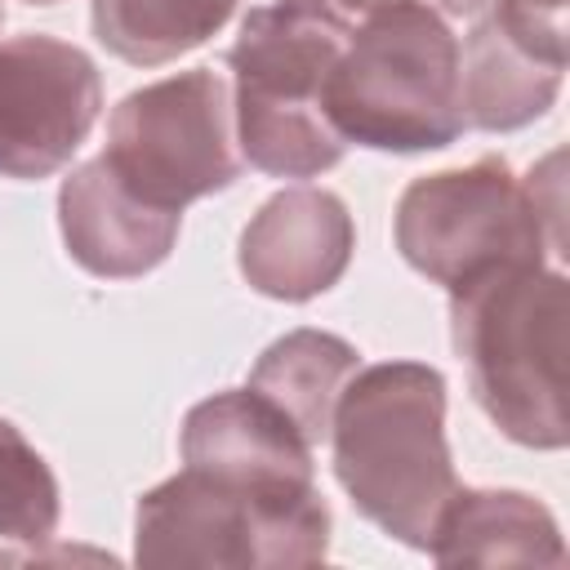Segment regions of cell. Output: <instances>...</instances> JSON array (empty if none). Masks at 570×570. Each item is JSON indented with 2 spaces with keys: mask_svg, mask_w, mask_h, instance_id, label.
<instances>
[{
  "mask_svg": "<svg viewBox=\"0 0 570 570\" xmlns=\"http://www.w3.org/2000/svg\"><path fill=\"white\" fill-rule=\"evenodd\" d=\"M281 4H294V9H307V13H321V18H334V22L352 27L356 18H365L370 9H379L387 0H281Z\"/></svg>",
  "mask_w": 570,
  "mask_h": 570,
  "instance_id": "cell-19",
  "label": "cell"
},
{
  "mask_svg": "<svg viewBox=\"0 0 570 570\" xmlns=\"http://www.w3.org/2000/svg\"><path fill=\"white\" fill-rule=\"evenodd\" d=\"M183 214L134 196L102 156L76 165L58 187V227L67 254L102 281H134L160 267L178 240Z\"/></svg>",
  "mask_w": 570,
  "mask_h": 570,
  "instance_id": "cell-11",
  "label": "cell"
},
{
  "mask_svg": "<svg viewBox=\"0 0 570 570\" xmlns=\"http://www.w3.org/2000/svg\"><path fill=\"white\" fill-rule=\"evenodd\" d=\"M111 174L156 209L183 214L191 200L240 178L232 85L214 67L178 71L125 94L98 151Z\"/></svg>",
  "mask_w": 570,
  "mask_h": 570,
  "instance_id": "cell-6",
  "label": "cell"
},
{
  "mask_svg": "<svg viewBox=\"0 0 570 570\" xmlns=\"http://www.w3.org/2000/svg\"><path fill=\"white\" fill-rule=\"evenodd\" d=\"M356 223L325 187H285L240 232V276L276 303H307L334 289L352 263Z\"/></svg>",
  "mask_w": 570,
  "mask_h": 570,
  "instance_id": "cell-9",
  "label": "cell"
},
{
  "mask_svg": "<svg viewBox=\"0 0 570 570\" xmlns=\"http://www.w3.org/2000/svg\"><path fill=\"white\" fill-rule=\"evenodd\" d=\"M325 116L370 151H441L463 125L459 36L428 0H387L347 31L325 76Z\"/></svg>",
  "mask_w": 570,
  "mask_h": 570,
  "instance_id": "cell-3",
  "label": "cell"
},
{
  "mask_svg": "<svg viewBox=\"0 0 570 570\" xmlns=\"http://www.w3.org/2000/svg\"><path fill=\"white\" fill-rule=\"evenodd\" d=\"M356 370L361 352L347 338L330 330H289L263 347L245 387L267 396L312 445H321L330 436L334 401Z\"/></svg>",
  "mask_w": 570,
  "mask_h": 570,
  "instance_id": "cell-14",
  "label": "cell"
},
{
  "mask_svg": "<svg viewBox=\"0 0 570 570\" xmlns=\"http://www.w3.org/2000/svg\"><path fill=\"white\" fill-rule=\"evenodd\" d=\"M27 4H58V0H27Z\"/></svg>",
  "mask_w": 570,
  "mask_h": 570,
  "instance_id": "cell-21",
  "label": "cell"
},
{
  "mask_svg": "<svg viewBox=\"0 0 570 570\" xmlns=\"http://www.w3.org/2000/svg\"><path fill=\"white\" fill-rule=\"evenodd\" d=\"M178 450L187 468L236 485L294 490L316 481L312 441L254 387H232L196 401L183 419Z\"/></svg>",
  "mask_w": 570,
  "mask_h": 570,
  "instance_id": "cell-10",
  "label": "cell"
},
{
  "mask_svg": "<svg viewBox=\"0 0 570 570\" xmlns=\"http://www.w3.org/2000/svg\"><path fill=\"white\" fill-rule=\"evenodd\" d=\"M428 4H432L436 13H454V18H463V13L476 18L481 9H490V0H428Z\"/></svg>",
  "mask_w": 570,
  "mask_h": 570,
  "instance_id": "cell-20",
  "label": "cell"
},
{
  "mask_svg": "<svg viewBox=\"0 0 570 570\" xmlns=\"http://www.w3.org/2000/svg\"><path fill=\"white\" fill-rule=\"evenodd\" d=\"M334 476L352 508L396 543L428 552L436 512L454 494L445 441V379L423 361L356 370L330 419Z\"/></svg>",
  "mask_w": 570,
  "mask_h": 570,
  "instance_id": "cell-1",
  "label": "cell"
},
{
  "mask_svg": "<svg viewBox=\"0 0 570 570\" xmlns=\"http://www.w3.org/2000/svg\"><path fill=\"white\" fill-rule=\"evenodd\" d=\"M0 27H4V9H0Z\"/></svg>",
  "mask_w": 570,
  "mask_h": 570,
  "instance_id": "cell-22",
  "label": "cell"
},
{
  "mask_svg": "<svg viewBox=\"0 0 570 570\" xmlns=\"http://www.w3.org/2000/svg\"><path fill=\"white\" fill-rule=\"evenodd\" d=\"M561 71L525 53L490 13H476L459 45V102L463 125L485 134H512L548 116L561 94Z\"/></svg>",
  "mask_w": 570,
  "mask_h": 570,
  "instance_id": "cell-13",
  "label": "cell"
},
{
  "mask_svg": "<svg viewBox=\"0 0 570 570\" xmlns=\"http://www.w3.org/2000/svg\"><path fill=\"white\" fill-rule=\"evenodd\" d=\"M450 338L485 419L525 450H561L566 276L548 263H494L450 285Z\"/></svg>",
  "mask_w": 570,
  "mask_h": 570,
  "instance_id": "cell-2",
  "label": "cell"
},
{
  "mask_svg": "<svg viewBox=\"0 0 570 570\" xmlns=\"http://www.w3.org/2000/svg\"><path fill=\"white\" fill-rule=\"evenodd\" d=\"M347 31L281 0L245 13L227 49L240 160L272 178H316L343 160L347 142L325 116V76Z\"/></svg>",
  "mask_w": 570,
  "mask_h": 570,
  "instance_id": "cell-4",
  "label": "cell"
},
{
  "mask_svg": "<svg viewBox=\"0 0 570 570\" xmlns=\"http://www.w3.org/2000/svg\"><path fill=\"white\" fill-rule=\"evenodd\" d=\"M240 0H94L89 22L107 53L134 67H165L227 27Z\"/></svg>",
  "mask_w": 570,
  "mask_h": 570,
  "instance_id": "cell-15",
  "label": "cell"
},
{
  "mask_svg": "<svg viewBox=\"0 0 570 570\" xmlns=\"http://www.w3.org/2000/svg\"><path fill=\"white\" fill-rule=\"evenodd\" d=\"M428 552L441 566H566L557 517L525 490L454 485L436 512Z\"/></svg>",
  "mask_w": 570,
  "mask_h": 570,
  "instance_id": "cell-12",
  "label": "cell"
},
{
  "mask_svg": "<svg viewBox=\"0 0 570 570\" xmlns=\"http://www.w3.org/2000/svg\"><path fill=\"white\" fill-rule=\"evenodd\" d=\"M566 4L570 0H490V13L525 53L566 67Z\"/></svg>",
  "mask_w": 570,
  "mask_h": 570,
  "instance_id": "cell-17",
  "label": "cell"
},
{
  "mask_svg": "<svg viewBox=\"0 0 570 570\" xmlns=\"http://www.w3.org/2000/svg\"><path fill=\"white\" fill-rule=\"evenodd\" d=\"M330 552V508L312 485L258 490L187 468L151 485L134 508L138 566L281 570L321 566Z\"/></svg>",
  "mask_w": 570,
  "mask_h": 570,
  "instance_id": "cell-5",
  "label": "cell"
},
{
  "mask_svg": "<svg viewBox=\"0 0 570 570\" xmlns=\"http://www.w3.org/2000/svg\"><path fill=\"white\" fill-rule=\"evenodd\" d=\"M392 232L401 258L445 289L481 267L548 263L552 254L539 209L503 156L414 178L396 200Z\"/></svg>",
  "mask_w": 570,
  "mask_h": 570,
  "instance_id": "cell-7",
  "label": "cell"
},
{
  "mask_svg": "<svg viewBox=\"0 0 570 570\" xmlns=\"http://www.w3.org/2000/svg\"><path fill=\"white\" fill-rule=\"evenodd\" d=\"M525 191H530V200H534V209H539V223H543V232H548V245H552V254H561V245H566V232H561V218H566V178H561V151H552V156H543L525 178Z\"/></svg>",
  "mask_w": 570,
  "mask_h": 570,
  "instance_id": "cell-18",
  "label": "cell"
},
{
  "mask_svg": "<svg viewBox=\"0 0 570 570\" xmlns=\"http://www.w3.org/2000/svg\"><path fill=\"white\" fill-rule=\"evenodd\" d=\"M58 517L62 494L53 468L9 419H0V539L36 548L53 539Z\"/></svg>",
  "mask_w": 570,
  "mask_h": 570,
  "instance_id": "cell-16",
  "label": "cell"
},
{
  "mask_svg": "<svg viewBox=\"0 0 570 570\" xmlns=\"http://www.w3.org/2000/svg\"><path fill=\"white\" fill-rule=\"evenodd\" d=\"M102 116L98 62L58 36L22 31L0 40V174H58Z\"/></svg>",
  "mask_w": 570,
  "mask_h": 570,
  "instance_id": "cell-8",
  "label": "cell"
}]
</instances>
